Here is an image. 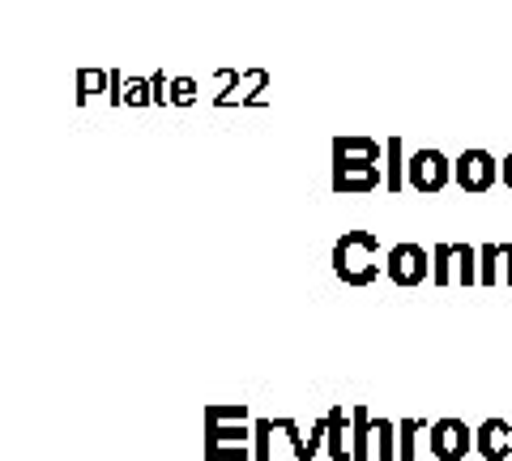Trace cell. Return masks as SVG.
Here are the masks:
<instances>
[{
    "label": "cell",
    "mask_w": 512,
    "mask_h": 461,
    "mask_svg": "<svg viewBox=\"0 0 512 461\" xmlns=\"http://www.w3.org/2000/svg\"><path fill=\"white\" fill-rule=\"evenodd\" d=\"M376 188H384V141L333 137V193L367 197Z\"/></svg>",
    "instance_id": "obj_1"
},
{
    "label": "cell",
    "mask_w": 512,
    "mask_h": 461,
    "mask_svg": "<svg viewBox=\"0 0 512 461\" xmlns=\"http://www.w3.org/2000/svg\"><path fill=\"white\" fill-rule=\"evenodd\" d=\"M333 274L346 286H372L384 274V252L372 231H346L333 244Z\"/></svg>",
    "instance_id": "obj_2"
},
{
    "label": "cell",
    "mask_w": 512,
    "mask_h": 461,
    "mask_svg": "<svg viewBox=\"0 0 512 461\" xmlns=\"http://www.w3.org/2000/svg\"><path fill=\"white\" fill-rule=\"evenodd\" d=\"M205 457L210 461H248L252 453V423L239 419H205Z\"/></svg>",
    "instance_id": "obj_3"
},
{
    "label": "cell",
    "mask_w": 512,
    "mask_h": 461,
    "mask_svg": "<svg viewBox=\"0 0 512 461\" xmlns=\"http://www.w3.org/2000/svg\"><path fill=\"white\" fill-rule=\"evenodd\" d=\"M431 282L478 286V248L474 244H436L431 248Z\"/></svg>",
    "instance_id": "obj_4"
},
{
    "label": "cell",
    "mask_w": 512,
    "mask_h": 461,
    "mask_svg": "<svg viewBox=\"0 0 512 461\" xmlns=\"http://www.w3.org/2000/svg\"><path fill=\"white\" fill-rule=\"evenodd\" d=\"M453 180L461 184V193H470V197H483L491 193L495 184H500V158H491L483 146H470V150H461L453 158Z\"/></svg>",
    "instance_id": "obj_5"
},
{
    "label": "cell",
    "mask_w": 512,
    "mask_h": 461,
    "mask_svg": "<svg viewBox=\"0 0 512 461\" xmlns=\"http://www.w3.org/2000/svg\"><path fill=\"white\" fill-rule=\"evenodd\" d=\"M448 180H453V163L444 158V150H414L406 158V184L414 193L436 197V193H444Z\"/></svg>",
    "instance_id": "obj_6"
},
{
    "label": "cell",
    "mask_w": 512,
    "mask_h": 461,
    "mask_svg": "<svg viewBox=\"0 0 512 461\" xmlns=\"http://www.w3.org/2000/svg\"><path fill=\"white\" fill-rule=\"evenodd\" d=\"M384 278L393 286H423L431 278V252L423 244H393L384 252Z\"/></svg>",
    "instance_id": "obj_7"
},
{
    "label": "cell",
    "mask_w": 512,
    "mask_h": 461,
    "mask_svg": "<svg viewBox=\"0 0 512 461\" xmlns=\"http://www.w3.org/2000/svg\"><path fill=\"white\" fill-rule=\"evenodd\" d=\"M427 440H431V457L436 461H466L470 449H474V427L466 419H436L427 427Z\"/></svg>",
    "instance_id": "obj_8"
},
{
    "label": "cell",
    "mask_w": 512,
    "mask_h": 461,
    "mask_svg": "<svg viewBox=\"0 0 512 461\" xmlns=\"http://www.w3.org/2000/svg\"><path fill=\"white\" fill-rule=\"evenodd\" d=\"M474 449L487 461H508L512 457V423L508 419H483L474 432Z\"/></svg>",
    "instance_id": "obj_9"
},
{
    "label": "cell",
    "mask_w": 512,
    "mask_h": 461,
    "mask_svg": "<svg viewBox=\"0 0 512 461\" xmlns=\"http://www.w3.org/2000/svg\"><path fill=\"white\" fill-rule=\"evenodd\" d=\"M512 286V244H483L478 248V286Z\"/></svg>",
    "instance_id": "obj_10"
},
{
    "label": "cell",
    "mask_w": 512,
    "mask_h": 461,
    "mask_svg": "<svg viewBox=\"0 0 512 461\" xmlns=\"http://www.w3.org/2000/svg\"><path fill=\"white\" fill-rule=\"evenodd\" d=\"M372 410H367L363 402L350 410V453H355V461H367L372 457Z\"/></svg>",
    "instance_id": "obj_11"
},
{
    "label": "cell",
    "mask_w": 512,
    "mask_h": 461,
    "mask_svg": "<svg viewBox=\"0 0 512 461\" xmlns=\"http://www.w3.org/2000/svg\"><path fill=\"white\" fill-rule=\"evenodd\" d=\"M325 423H329V457L333 461H355V453H350V415H342V406H333L329 415H325Z\"/></svg>",
    "instance_id": "obj_12"
},
{
    "label": "cell",
    "mask_w": 512,
    "mask_h": 461,
    "mask_svg": "<svg viewBox=\"0 0 512 461\" xmlns=\"http://www.w3.org/2000/svg\"><path fill=\"white\" fill-rule=\"evenodd\" d=\"M384 188H389V193H402V188H406L402 137H389V141H384Z\"/></svg>",
    "instance_id": "obj_13"
},
{
    "label": "cell",
    "mask_w": 512,
    "mask_h": 461,
    "mask_svg": "<svg viewBox=\"0 0 512 461\" xmlns=\"http://www.w3.org/2000/svg\"><path fill=\"white\" fill-rule=\"evenodd\" d=\"M103 90H111V73H103V69H77V103L99 99Z\"/></svg>",
    "instance_id": "obj_14"
},
{
    "label": "cell",
    "mask_w": 512,
    "mask_h": 461,
    "mask_svg": "<svg viewBox=\"0 0 512 461\" xmlns=\"http://www.w3.org/2000/svg\"><path fill=\"white\" fill-rule=\"evenodd\" d=\"M274 419H256L252 423V453L256 461H274Z\"/></svg>",
    "instance_id": "obj_15"
},
{
    "label": "cell",
    "mask_w": 512,
    "mask_h": 461,
    "mask_svg": "<svg viewBox=\"0 0 512 461\" xmlns=\"http://www.w3.org/2000/svg\"><path fill=\"white\" fill-rule=\"evenodd\" d=\"M376 457L380 461H397V423L393 419H376Z\"/></svg>",
    "instance_id": "obj_16"
},
{
    "label": "cell",
    "mask_w": 512,
    "mask_h": 461,
    "mask_svg": "<svg viewBox=\"0 0 512 461\" xmlns=\"http://www.w3.org/2000/svg\"><path fill=\"white\" fill-rule=\"evenodd\" d=\"M423 419H402V423H397V457H402V461H414V436H419L423 432Z\"/></svg>",
    "instance_id": "obj_17"
},
{
    "label": "cell",
    "mask_w": 512,
    "mask_h": 461,
    "mask_svg": "<svg viewBox=\"0 0 512 461\" xmlns=\"http://www.w3.org/2000/svg\"><path fill=\"white\" fill-rule=\"evenodd\" d=\"M124 103H128V107H150V103H154L150 77H133V82L124 86Z\"/></svg>",
    "instance_id": "obj_18"
},
{
    "label": "cell",
    "mask_w": 512,
    "mask_h": 461,
    "mask_svg": "<svg viewBox=\"0 0 512 461\" xmlns=\"http://www.w3.org/2000/svg\"><path fill=\"white\" fill-rule=\"evenodd\" d=\"M197 94H201V86L192 82V77H171V103L175 107H192L197 103Z\"/></svg>",
    "instance_id": "obj_19"
},
{
    "label": "cell",
    "mask_w": 512,
    "mask_h": 461,
    "mask_svg": "<svg viewBox=\"0 0 512 461\" xmlns=\"http://www.w3.org/2000/svg\"><path fill=\"white\" fill-rule=\"evenodd\" d=\"M320 444H329V423H325V419H320L312 432H308V444H303V449L295 453V461H316V449H320Z\"/></svg>",
    "instance_id": "obj_20"
},
{
    "label": "cell",
    "mask_w": 512,
    "mask_h": 461,
    "mask_svg": "<svg viewBox=\"0 0 512 461\" xmlns=\"http://www.w3.org/2000/svg\"><path fill=\"white\" fill-rule=\"evenodd\" d=\"M205 419H239V423H248V406L244 402H214V406H205Z\"/></svg>",
    "instance_id": "obj_21"
},
{
    "label": "cell",
    "mask_w": 512,
    "mask_h": 461,
    "mask_svg": "<svg viewBox=\"0 0 512 461\" xmlns=\"http://www.w3.org/2000/svg\"><path fill=\"white\" fill-rule=\"evenodd\" d=\"M124 86H128V82H124L116 69H111V90H107V103H111V107H124Z\"/></svg>",
    "instance_id": "obj_22"
},
{
    "label": "cell",
    "mask_w": 512,
    "mask_h": 461,
    "mask_svg": "<svg viewBox=\"0 0 512 461\" xmlns=\"http://www.w3.org/2000/svg\"><path fill=\"white\" fill-rule=\"evenodd\" d=\"M150 86H154V103H158V107L171 103V94H167V73H163V69H158V73L150 77Z\"/></svg>",
    "instance_id": "obj_23"
},
{
    "label": "cell",
    "mask_w": 512,
    "mask_h": 461,
    "mask_svg": "<svg viewBox=\"0 0 512 461\" xmlns=\"http://www.w3.org/2000/svg\"><path fill=\"white\" fill-rule=\"evenodd\" d=\"M500 180H504V188L512 193V154H508V158H500Z\"/></svg>",
    "instance_id": "obj_24"
}]
</instances>
